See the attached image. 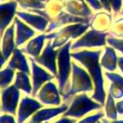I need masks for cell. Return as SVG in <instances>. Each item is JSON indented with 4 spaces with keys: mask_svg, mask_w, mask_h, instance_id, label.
Segmentation results:
<instances>
[{
    "mask_svg": "<svg viewBox=\"0 0 123 123\" xmlns=\"http://www.w3.org/2000/svg\"><path fill=\"white\" fill-rule=\"evenodd\" d=\"M102 53L101 49L98 50H83L80 52H75L71 54V57L79 61L86 69L90 75L94 90L91 95V98L96 102L104 105L107 98V93L104 87V79L101 69V64L99 62L100 55Z\"/></svg>",
    "mask_w": 123,
    "mask_h": 123,
    "instance_id": "obj_1",
    "label": "cell"
},
{
    "mask_svg": "<svg viewBox=\"0 0 123 123\" xmlns=\"http://www.w3.org/2000/svg\"><path fill=\"white\" fill-rule=\"evenodd\" d=\"M94 90V85L90 75L77 63L72 62V82L69 89L62 95L67 101L71 96L79 92H90Z\"/></svg>",
    "mask_w": 123,
    "mask_h": 123,
    "instance_id": "obj_2",
    "label": "cell"
},
{
    "mask_svg": "<svg viewBox=\"0 0 123 123\" xmlns=\"http://www.w3.org/2000/svg\"><path fill=\"white\" fill-rule=\"evenodd\" d=\"M102 107L103 105L96 102L92 98L88 97L86 93L83 92L81 94L76 95L73 98L70 107L63 113V116L72 117V118H81L89 111L100 110Z\"/></svg>",
    "mask_w": 123,
    "mask_h": 123,
    "instance_id": "obj_3",
    "label": "cell"
},
{
    "mask_svg": "<svg viewBox=\"0 0 123 123\" xmlns=\"http://www.w3.org/2000/svg\"><path fill=\"white\" fill-rule=\"evenodd\" d=\"M71 49V41H67L64 45L59 49L58 53V82L59 89L61 94H64L66 85L68 83L70 71L72 70V62H70L71 54L69 50Z\"/></svg>",
    "mask_w": 123,
    "mask_h": 123,
    "instance_id": "obj_4",
    "label": "cell"
},
{
    "mask_svg": "<svg viewBox=\"0 0 123 123\" xmlns=\"http://www.w3.org/2000/svg\"><path fill=\"white\" fill-rule=\"evenodd\" d=\"M89 27L88 23H77V24H72L69 26H66L65 28L62 29L58 33L54 34H49L45 35L46 39H51L55 37V41L53 42V47H58L62 45L63 43H66L68 38H76L82 35H84L87 28Z\"/></svg>",
    "mask_w": 123,
    "mask_h": 123,
    "instance_id": "obj_5",
    "label": "cell"
},
{
    "mask_svg": "<svg viewBox=\"0 0 123 123\" xmlns=\"http://www.w3.org/2000/svg\"><path fill=\"white\" fill-rule=\"evenodd\" d=\"M109 36V33L101 32L97 30H89L86 32L78 40H76L72 46L71 49L75 50L82 47H100L105 46L107 43V37Z\"/></svg>",
    "mask_w": 123,
    "mask_h": 123,
    "instance_id": "obj_6",
    "label": "cell"
},
{
    "mask_svg": "<svg viewBox=\"0 0 123 123\" xmlns=\"http://www.w3.org/2000/svg\"><path fill=\"white\" fill-rule=\"evenodd\" d=\"M19 99V89L13 85L2 90V104L1 111L5 113L14 114Z\"/></svg>",
    "mask_w": 123,
    "mask_h": 123,
    "instance_id": "obj_7",
    "label": "cell"
},
{
    "mask_svg": "<svg viewBox=\"0 0 123 123\" xmlns=\"http://www.w3.org/2000/svg\"><path fill=\"white\" fill-rule=\"evenodd\" d=\"M38 100L43 105H51V106H59L61 104L60 92L56 86V85L52 82L46 83L37 92V94Z\"/></svg>",
    "mask_w": 123,
    "mask_h": 123,
    "instance_id": "obj_8",
    "label": "cell"
},
{
    "mask_svg": "<svg viewBox=\"0 0 123 123\" xmlns=\"http://www.w3.org/2000/svg\"><path fill=\"white\" fill-rule=\"evenodd\" d=\"M58 53H59V50L58 51L54 50L53 45L51 44L50 41H48L42 54L35 58L34 60L37 63H40L44 65L45 67H47V69H49L50 72H52L53 75L57 77L58 70H57V65H56V58L58 57Z\"/></svg>",
    "mask_w": 123,
    "mask_h": 123,
    "instance_id": "obj_9",
    "label": "cell"
},
{
    "mask_svg": "<svg viewBox=\"0 0 123 123\" xmlns=\"http://www.w3.org/2000/svg\"><path fill=\"white\" fill-rule=\"evenodd\" d=\"M42 108V105L30 97H23L20 101L18 111H17V123H23L28 117L33 115L38 110Z\"/></svg>",
    "mask_w": 123,
    "mask_h": 123,
    "instance_id": "obj_10",
    "label": "cell"
},
{
    "mask_svg": "<svg viewBox=\"0 0 123 123\" xmlns=\"http://www.w3.org/2000/svg\"><path fill=\"white\" fill-rule=\"evenodd\" d=\"M32 63V73H33V91L32 95L37 96L38 90L40 89L41 86L47 82L53 79V75L47 73L45 70H43L41 67L36 64L35 60L33 58L30 59Z\"/></svg>",
    "mask_w": 123,
    "mask_h": 123,
    "instance_id": "obj_11",
    "label": "cell"
},
{
    "mask_svg": "<svg viewBox=\"0 0 123 123\" xmlns=\"http://www.w3.org/2000/svg\"><path fill=\"white\" fill-rule=\"evenodd\" d=\"M68 109V106L66 104H63L57 108H48V109H42L38 110L37 112H35L31 118L30 121L32 122H47L51 118H54L58 116L59 114H63Z\"/></svg>",
    "mask_w": 123,
    "mask_h": 123,
    "instance_id": "obj_12",
    "label": "cell"
},
{
    "mask_svg": "<svg viewBox=\"0 0 123 123\" xmlns=\"http://www.w3.org/2000/svg\"><path fill=\"white\" fill-rule=\"evenodd\" d=\"M16 6L17 4L15 1L0 4V37L3 34L5 28L12 21L16 11Z\"/></svg>",
    "mask_w": 123,
    "mask_h": 123,
    "instance_id": "obj_13",
    "label": "cell"
},
{
    "mask_svg": "<svg viewBox=\"0 0 123 123\" xmlns=\"http://www.w3.org/2000/svg\"><path fill=\"white\" fill-rule=\"evenodd\" d=\"M89 18H83V17H79L76 15H71L68 13H60L59 15H57V17L55 18V20L50 23L49 27L47 28L46 32H51L52 29H55L61 25L66 24V23H88Z\"/></svg>",
    "mask_w": 123,
    "mask_h": 123,
    "instance_id": "obj_14",
    "label": "cell"
},
{
    "mask_svg": "<svg viewBox=\"0 0 123 123\" xmlns=\"http://www.w3.org/2000/svg\"><path fill=\"white\" fill-rule=\"evenodd\" d=\"M117 58L118 57L115 53L114 48H112L111 46H105L100 64L106 70L113 72L117 68Z\"/></svg>",
    "mask_w": 123,
    "mask_h": 123,
    "instance_id": "obj_15",
    "label": "cell"
},
{
    "mask_svg": "<svg viewBox=\"0 0 123 123\" xmlns=\"http://www.w3.org/2000/svg\"><path fill=\"white\" fill-rule=\"evenodd\" d=\"M8 66L12 68V69H18L19 71L24 72L28 75L30 73V69H29L27 61H26V59H25V57L22 53V50H20L18 48H15L13 50L12 57L10 60L9 63H8Z\"/></svg>",
    "mask_w": 123,
    "mask_h": 123,
    "instance_id": "obj_16",
    "label": "cell"
},
{
    "mask_svg": "<svg viewBox=\"0 0 123 123\" xmlns=\"http://www.w3.org/2000/svg\"><path fill=\"white\" fill-rule=\"evenodd\" d=\"M14 25L16 27V46H20L35 35V31H33L30 27H28L22 21H20L18 17L14 18Z\"/></svg>",
    "mask_w": 123,
    "mask_h": 123,
    "instance_id": "obj_17",
    "label": "cell"
},
{
    "mask_svg": "<svg viewBox=\"0 0 123 123\" xmlns=\"http://www.w3.org/2000/svg\"><path fill=\"white\" fill-rule=\"evenodd\" d=\"M17 15L25 20L29 25H32L36 29H37L40 32H43L46 28V25L48 23V19L44 18L40 15H36V14H31V13H26L23 12H17Z\"/></svg>",
    "mask_w": 123,
    "mask_h": 123,
    "instance_id": "obj_18",
    "label": "cell"
},
{
    "mask_svg": "<svg viewBox=\"0 0 123 123\" xmlns=\"http://www.w3.org/2000/svg\"><path fill=\"white\" fill-rule=\"evenodd\" d=\"M13 28L14 23L11 25L5 32V35L3 37V45H2V52L6 59H9L11 54L15 49L14 47V41H13Z\"/></svg>",
    "mask_w": 123,
    "mask_h": 123,
    "instance_id": "obj_19",
    "label": "cell"
},
{
    "mask_svg": "<svg viewBox=\"0 0 123 123\" xmlns=\"http://www.w3.org/2000/svg\"><path fill=\"white\" fill-rule=\"evenodd\" d=\"M44 39H46L45 38V35L37 36V37H35L32 40H30L28 42V44L26 45V47L24 49H22V51L27 53L29 56H33L35 58L38 57L39 53H40V50L42 48Z\"/></svg>",
    "mask_w": 123,
    "mask_h": 123,
    "instance_id": "obj_20",
    "label": "cell"
},
{
    "mask_svg": "<svg viewBox=\"0 0 123 123\" xmlns=\"http://www.w3.org/2000/svg\"><path fill=\"white\" fill-rule=\"evenodd\" d=\"M14 86L18 89L24 91L27 94H30L33 91L32 86L30 85V80H29L28 74H26L24 72H21V71H19V72L16 73V78H15Z\"/></svg>",
    "mask_w": 123,
    "mask_h": 123,
    "instance_id": "obj_21",
    "label": "cell"
},
{
    "mask_svg": "<svg viewBox=\"0 0 123 123\" xmlns=\"http://www.w3.org/2000/svg\"><path fill=\"white\" fill-rule=\"evenodd\" d=\"M105 111H106V115L108 119L110 120L117 119L118 112L116 110V103L114 102V98L110 93L107 94V98L105 102Z\"/></svg>",
    "mask_w": 123,
    "mask_h": 123,
    "instance_id": "obj_22",
    "label": "cell"
},
{
    "mask_svg": "<svg viewBox=\"0 0 123 123\" xmlns=\"http://www.w3.org/2000/svg\"><path fill=\"white\" fill-rule=\"evenodd\" d=\"M14 75V70L11 67H7L0 71V87L6 88L11 84Z\"/></svg>",
    "mask_w": 123,
    "mask_h": 123,
    "instance_id": "obj_23",
    "label": "cell"
},
{
    "mask_svg": "<svg viewBox=\"0 0 123 123\" xmlns=\"http://www.w3.org/2000/svg\"><path fill=\"white\" fill-rule=\"evenodd\" d=\"M17 2L20 3L22 8H36L37 10L40 9H44L45 8V4L42 2H39L37 0H16Z\"/></svg>",
    "mask_w": 123,
    "mask_h": 123,
    "instance_id": "obj_24",
    "label": "cell"
},
{
    "mask_svg": "<svg viewBox=\"0 0 123 123\" xmlns=\"http://www.w3.org/2000/svg\"><path fill=\"white\" fill-rule=\"evenodd\" d=\"M107 43L112 48L118 50L119 52L123 54V38H117V37L111 36L107 37Z\"/></svg>",
    "mask_w": 123,
    "mask_h": 123,
    "instance_id": "obj_25",
    "label": "cell"
},
{
    "mask_svg": "<svg viewBox=\"0 0 123 123\" xmlns=\"http://www.w3.org/2000/svg\"><path fill=\"white\" fill-rule=\"evenodd\" d=\"M109 93L114 99H120L123 97V87L114 83H111L109 87Z\"/></svg>",
    "mask_w": 123,
    "mask_h": 123,
    "instance_id": "obj_26",
    "label": "cell"
},
{
    "mask_svg": "<svg viewBox=\"0 0 123 123\" xmlns=\"http://www.w3.org/2000/svg\"><path fill=\"white\" fill-rule=\"evenodd\" d=\"M104 117V113L102 111H98L96 113H93L91 115H88L82 120H80L77 123H97L99 120H101Z\"/></svg>",
    "mask_w": 123,
    "mask_h": 123,
    "instance_id": "obj_27",
    "label": "cell"
},
{
    "mask_svg": "<svg viewBox=\"0 0 123 123\" xmlns=\"http://www.w3.org/2000/svg\"><path fill=\"white\" fill-rule=\"evenodd\" d=\"M105 76L111 82V83H114L120 86L123 87V77L117 73H114V72H111V71H107L105 72Z\"/></svg>",
    "mask_w": 123,
    "mask_h": 123,
    "instance_id": "obj_28",
    "label": "cell"
},
{
    "mask_svg": "<svg viewBox=\"0 0 123 123\" xmlns=\"http://www.w3.org/2000/svg\"><path fill=\"white\" fill-rule=\"evenodd\" d=\"M111 33L118 37H123V18H119L113 24V29Z\"/></svg>",
    "mask_w": 123,
    "mask_h": 123,
    "instance_id": "obj_29",
    "label": "cell"
},
{
    "mask_svg": "<svg viewBox=\"0 0 123 123\" xmlns=\"http://www.w3.org/2000/svg\"><path fill=\"white\" fill-rule=\"evenodd\" d=\"M111 8H112V11L114 12V14H117L118 12H120L122 8V0H111Z\"/></svg>",
    "mask_w": 123,
    "mask_h": 123,
    "instance_id": "obj_30",
    "label": "cell"
},
{
    "mask_svg": "<svg viewBox=\"0 0 123 123\" xmlns=\"http://www.w3.org/2000/svg\"><path fill=\"white\" fill-rule=\"evenodd\" d=\"M86 2L95 11H100L103 8L100 0H86Z\"/></svg>",
    "mask_w": 123,
    "mask_h": 123,
    "instance_id": "obj_31",
    "label": "cell"
},
{
    "mask_svg": "<svg viewBox=\"0 0 123 123\" xmlns=\"http://www.w3.org/2000/svg\"><path fill=\"white\" fill-rule=\"evenodd\" d=\"M0 123H15L14 117L8 113L0 115Z\"/></svg>",
    "mask_w": 123,
    "mask_h": 123,
    "instance_id": "obj_32",
    "label": "cell"
},
{
    "mask_svg": "<svg viewBox=\"0 0 123 123\" xmlns=\"http://www.w3.org/2000/svg\"><path fill=\"white\" fill-rule=\"evenodd\" d=\"M53 123H76V118H70L67 116H62V118L56 120Z\"/></svg>",
    "mask_w": 123,
    "mask_h": 123,
    "instance_id": "obj_33",
    "label": "cell"
},
{
    "mask_svg": "<svg viewBox=\"0 0 123 123\" xmlns=\"http://www.w3.org/2000/svg\"><path fill=\"white\" fill-rule=\"evenodd\" d=\"M100 2H101V4H102L103 8H104V9H105L107 12H111V11L112 10V8H111V0H100Z\"/></svg>",
    "mask_w": 123,
    "mask_h": 123,
    "instance_id": "obj_34",
    "label": "cell"
},
{
    "mask_svg": "<svg viewBox=\"0 0 123 123\" xmlns=\"http://www.w3.org/2000/svg\"><path fill=\"white\" fill-rule=\"evenodd\" d=\"M116 110L118 114H123V100L116 102Z\"/></svg>",
    "mask_w": 123,
    "mask_h": 123,
    "instance_id": "obj_35",
    "label": "cell"
},
{
    "mask_svg": "<svg viewBox=\"0 0 123 123\" xmlns=\"http://www.w3.org/2000/svg\"><path fill=\"white\" fill-rule=\"evenodd\" d=\"M117 66L120 69V71L123 73V57H118L117 58Z\"/></svg>",
    "mask_w": 123,
    "mask_h": 123,
    "instance_id": "obj_36",
    "label": "cell"
},
{
    "mask_svg": "<svg viewBox=\"0 0 123 123\" xmlns=\"http://www.w3.org/2000/svg\"><path fill=\"white\" fill-rule=\"evenodd\" d=\"M6 58H5V56L3 55V52H1V49H0V69L2 68V66H3V64L5 63V62H6Z\"/></svg>",
    "mask_w": 123,
    "mask_h": 123,
    "instance_id": "obj_37",
    "label": "cell"
},
{
    "mask_svg": "<svg viewBox=\"0 0 123 123\" xmlns=\"http://www.w3.org/2000/svg\"><path fill=\"white\" fill-rule=\"evenodd\" d=\"M101 120H102V122H103V123H112V121H111V120H110V119H103V118H102Z\"/></svg>",
    "mask_w": 123,
    "mask_h": 123,
    "instance_id": "obj_38",
    "label": "cell"
},
{
    "mask_svg": "<svg viewBox=\"0 0 123 123\" xmlns=\"http://www.w3.org/2000/svg\"><path fill=\"white\" fill-rule=\"evenodd\" d=\"M111 121L112 123H123V119H120V120L116 119V120H111Z\"/></svg>",
    "mask_w": 123,
    "mask_h": 123,
    "instance_id": "obj_39",
    "label": "cell"
},
{
    "mask_svg": "<svg viewBox=\"0 0 123 123\" xmlns=\"http://www.w3.org/2000/svg\"><path fill=\"white\" fill-rule=\"evenodd\" d=\"M28 123H48V122H32V121H29Z\"/></svg>",
    "mask_w": 123,
    "mask_h": 123,
    "instance_id": "obj_40",
    "label": "cell"
},
{
    "mask_svg": "<svg viewBox=\"0 0 123 123\" xmlns=\"http://www.w3.org/2000/svg\"><path fill=\"white\" fill-rule=\"evenodd\" d=\"M37 1H39V2H42V3H43L44 1H48V0H37Z\"/></svg>",
    "mask_w": 123,
    "mask_h": 123,
    "instance_id": "obj_41",
    "label": "cell"
},
{
    "mask_svg": "<svg viewBox=\"0 0 123 123\" xmlns=\"http://www.w3.org/2000/svg\"><path fill=\"white\" fill-rule=\"evenodd\" d=\"M120 13H121V14H122V15H123V9H122V10H121V12H120Z\"/></svg>",
    "mask_w": 123,
    "mask_h": 123,
    "instance_id": "obj_42",
    "label": "cell"
},
{
    "mask_svg": "<svg viewBox=\"0 0 123 123\" xmlns=\"http://www.w3.org/2000/svg\"><path fill=\"white\" fill-rule=\"evenodd\" d=\"M97 123H103V122H102V120H99V121H98Z\"/></svg>",
    "mask_w": 123,
    "mask_h": 123,
    "instance_id": "obj_43",
    "label": "cell"
},
{
    "mask_svg": "<svg viewBox=\"0 0 123 123\" xmlns=\"http://www.w3.org/2000/svg\"><path fill=\"white\" fill-rule=\"evenodd\" d=\"M0 112H1V104H0Z\"/></svg>",
    "mask_w": 123,
    "mask_h": 123,
    "instance_id": "obj_44",
    "label": "cell"
},
{
    "mask_svg": "<svg viewBox=\"0 0 123 123\" xmlns=\"http://www.w3.org/2000/svg\"><path fill=\"white\" fill-rule=\"evenodd\" d=\"M1 1H2V0H1Z\"/></svg>",
    "mask_w": 123,
    "mask_h": 123,
    "instance_id": "obj_45",
    "label": "cell"
}]
</instances>
